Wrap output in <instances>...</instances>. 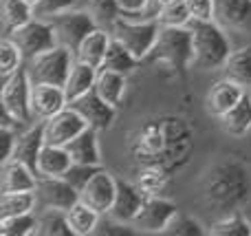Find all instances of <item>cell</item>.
I'll use <instances>...</instances> for the list:
<instances>
[{"mask_svg": "<svg viewBox=\"0 0 251 236\" xmlns=\"http://www.w3.org/2000/svg\"><path fill=\"white\" fill-rule=\"evenodd\" d=\"M128 148L139 166H156L176 175L190 163L194 131L181 115H156L134 128Z\"/></svg>", "mask_w": 251, "mask_h": 236, "instance_id": "cell-1", "label": "cell"}, {"mask_svg": "<svg viewBox=\"0 0 251 236\" xmlns=\"http://www.w3.org/2000/svg\"><path fill=\"white\" fill-rule=\"evenodd\" d=\"M201 201L214 214H231L251 199V170L238 159H221L201 177Z\"/></svg>", "mask_w": 251, "mask_h": 236, "instance_id": "cell-2", "label": "cell"}, {"mask_svg": "<svg viewBox=\"0 0 251 236\" xmlns=\"http://www.w3.org/2000/svg\"><path fill=\"white\" fill-rule=\"evenodd\" d=\"M192 31V69L218 71L231 55V42L225 26L216 20H190Z\"/></svg>", "mask_w": 251, "mask_h": 236, "instance_id": "cell-3", "label": "cell"}, {"mask_svg": "<svg viewBox=\"0 0 251 236\" xmlns=\"http://www.w3.org/2000/svg\"><path fill=\"white\" fill-rule=\"evenodd\" d=\"M146 62L156 64L163 62L176 73L181 82L187 79V71L192 69V31L190 26H161L154 49Z\"/></svg>", "mask_w": 251, "mask_h": 236, "instance_id": "cell-4", "label": "cell"}, {"mask_svg": "<svg viewBox=\"0 0 251 236\" xmlns=\"http://www.w3.org/2000/svg\"><path fill=\"white\" fill-rule=\"evenodd\" d=\"M110 26H113L110 29L113 38L119 40L126 49H130L141 62H146V57L154 49L161 31V22L156 18H148V16L146 18L119 16Z\"/></svg>", "mask_w": 251, "mask_h": 236, "instance_id": "cell-5", "label": "cell"}, {"mask_svg": "<svg viewBox=\"0 0 251 236\" xmlns=\"http://www.w3.org/2000/svg\"><path fill=\"white\" fill-rule=\"evenodd\" d=\"M75 60L73 51L62 44H57L51 51H44L40 55L31 57L29 64V78L33 84H55V86H64L66 79L71 75Z\"/></svg>", "mask_w": 251, "mask_h": 236, "instance_id": "cell-6", "label": "cell"}, {"mask_svg": "<svg viewBox=\"0 0 251 236\" xmlns=\"http://www.w3.org/2000/svg\"><path fill=\"white\" fill-rule=\"evenodd\" d=\"M2 88H0V102H2V110L9 113L11 117H16L18 122L31 126L33 122V110H31V82L29 71L20 69L18 73H13L9 79H4Z\"/></svg>", "mask_w": 251, "mask_h": 236, "instance_id": "cell-7", "label": "cell"}, {"mask_svg": "<svg viewBox=\"0 0 251 236\" xmlns=\"http://www.w3.org/2000/svg\"><path fill=\"white\" fill-rule=\"evenodd\" d=\"M9 38L22 49L26 57H35L44 51H51L57 44V33L55 26H53L51 20H44V18H33L26 25L18 26V29L9 31Z\"/></svg>", "mask_w": 251, "mask_h": 236, "instance_id": "cell-8", "label": "cell"}, {"mask_svg": "<svg viewBox=\"0 0 251 236\" xmlns=\"http://www.w3.org/2000/svg\"><path fill=\"white\" fill-rule=\"evenodd\" d=\"M51 22H53V26H55L57 42H60L62 47L71 49L73 53L79 49L84 38H86L91 31H95L97 25H100L88 9L86 11H84V9H71V11L55 16Z\"/></svg>", "mask_w": 251, "mask_h": 236, "instance_id": "cell-9", "label": "cell"}, {"mask_svg": "<svg viewBox=\"0 0 251 236\" xmlns=\"http://www.w3.org/2000/svg\"><path fill=\"white\" fill-rule=\"evenodd\" d=\"M176 212V203L163 199L161 194L159 197H148L143 208L139 210V214L134 216L132 225L137 228V232L143 234H163Z\"/></svg>", "mask_w": 251, "mask_h": 236, "instance_id": "cell-10", "label": "cell"}, {"mask_svg": "<svg viewBox=\"0 0 251 236\" xmlns=\"http://www.w3.org/2000/svg\"><path fill=\"white\" fill-rule=\"evenodd\" d=\"M88 128L86 119L73 108V106H66L62 108L57 115L49 117L44 122V141L51 146H66Z\"/></svg>", "mask_w": 251, "mask_h": 236, "instance_id": "cell-11", "label": "cell"}, {"mask_svg": "<svg viewBox=\"0 0 251 236\" xmlns=\"http://www.w3.org/2000/svg\"><path fill=\"white\" fill-rule=\"evenodd\" d=\"M35 194L42 208H55L64 212H69L79 201V190L73 188L64 177H38Z\"/></svg>", "mask_w": 251, "mask_h": 236, "instance_id": "cell-12", "label": "cell"}, {"mask_svg": "<svg viewBox=\"0 0 251 236\" xmlns=\"http://www.w3.org/2000/svg\"><path fill=\"white\" fill-rule=\"evenodd\" d=\"M117 181L108 170L101 168L100 172L93 175V179L79 190V201L91 206L100 214H108L110 208L115 203V194H117Z\"/></svg>", "mask_w": 251, "mask_h": 236, "instance_id": "cell-13", "label": "cell"}, {"mask_svg": "<svg viewBox=\"0 0 251 236\" xmlns=\"http://www.w3.org/2000/svg\"><path fill=\"white\" fill-rule=\"evenodd\" d=\"M71 106H73V108L86 119L88 126L95 128V131H108L115 122V115H117V108L110 106L95 88H93L91 93H86V95H82L79 100L71 102Z\"/></svg>", "mask_w": 251, "mask_h": 236, "instance_id": "cell-14", "label": "cell"}, {"mask_svg": "<svg viewBox=\"0 0 251 236\" xmlns=\"http://www.w3.org/2000/svg\"><path fill=\"white\" fill-rule=\"evenodd\" d=\"M66 106H69V97H66L64 86H55V84L31 86V110L38 122H47L49 117L57 115Z\"/></svg>", "mask_w": 251, "mask_h": 236, "instance_id": "cell-15", "label": "cell"}, {"mask_svg": "<svg viewBox=\"0 0 251 236\" xmlns=\"http://www.w3.org/2000/svg\"><path fill=\"white\" fill-rule=\"evenodd\" d=\"M247 88L240 86L234 79H218L216 84H212V88L205 95V113L212 115V117L221 119L225 113H229L236 104L240 102V97L245 95Z\"/></svg>", "mask_w": 251, "mask_h": 236, "instance_id": "cell-16", "label": "cell"}, {"mask_svg": "<svg viewBox=\"0 0 251 236\" xmlns=\"http://www.w3.org/2000/svg\"><path fill=\"white\" fill-rule=\"evenodd\" d=\"M146 194L139 190L137 184H130V181H117V194H115V203L110 208L108 216L124 223H132L134 216L139 214V210L146 203Z\"/></svg>", "mask_w": 251, "mask_h": 236, "instance_id": "cell-17", "label": "cell"}, {"mask_svg": "<svg viewBox=\"0 0 251 236\" xmlns=\"http://www.w3.org/2000/svg\"><path fill=\"white\" fill-rule=\"evenodd\" d=\"M214 20L225 29L251 33V0H216Z\"/></svg>", "mask_w": 251, "mask_h": 236, "instance_id": "cell-18", "label": "cell"}, {"mask_svg": "<svg viewBox=\"0 0 251 236\" xmlns=\"http://www.w3.org/2000/svg\"><path fill=\"white\" fill-rule=\"evenodd\" d=\"M44 144H47V141H44V122H38L35 126H26L25 131L18 135L13 159L38 172V157H40V153H42Z\"/></svg>", "mask_w": 251, "mask_h": 236, "instance_id": "cell-19", "label": "cell"}, {"mask_svg": "<svg viewBox=\"0 0 251 236\" xmlns=\"http://www.w3.org/2000/svg\"><path fill=\"white\" fill-rule=\"evenodd\" d=\"M38 188V172L29 166L16 161H4L0 168V194L2 192H25Z\"/></svg>", "mask_w": 251, "mask_h": 236, "instance_id": "cell-20", "label": "cell"}, {"mask_svg": "<svg viewBox=\"0 0 251 236\" xmlns=\"http://www.w3.org/2000/svg\"><path fill=\"white\" fill-rule=\"evenodd\" d=\"M110 42H113V33L97 26V29L91 31V33L84 38V42L79 44V49L75 51V60L86 62V64L95 66V69H101Z\"/></svg>", "mask_w": 251, "mask_h": 236, "instance_id": "cell-21", "label": "cell"}, {"mask_svg": "<svg viewBox=\"0 0 251 236\" xmlns=\"http://www.w3.org/2000/svg\"><path fill=\"white\" fill-rule=\"evenodd\" d=\"M95 128L88 126L84 132H79L71 144H66V150L71 153L75 163H91V166H101V148L97 139Z\"/></svg>", "mask_w": 251, "mask_h": 236, "instance_id": "cell-22", "label": "cell"}, {"mask_svg": "<svg viewBox=\"0 0 251 236\" xmlns=\"http://www.w3.org/2000/svg\"><path fill=\"white\" fill-rule=\"evenodd\" d=\"M71 166H73V157L66 146L44 144L38 157V177H64Z\"/></svg>", "mask_w": 251, "mask_h": 236, "instance_id": "cell-23", "label": "cell"}, {"mask_svg": "<svg viewBox=\"0 0 251 236\" xmlns=\"http://www.w3.org/2000/svg\"><path fill=\"white\" fill-rule=\"evenodd\" d=\"M97 73H100V69L86 64V62L75 60L69 79H66V84H64V91H66V97H69V104H71V102H75V100H79L82 95H86V93H91L93 88H95Z\"/></svg>", "mask_w": 251, "mask_h": 236, "instance_id": "cell-24", "label": "cell"}, {"mask_svg": "<svg viewBox=\"0 0 251 236\" xmlns=\"http://www.w3.org/2000/svg\"><path fill=\"white\" fill-rule=\"evenodd\" d=\"M221 126L227 135L236 137H245L251 131V93L245 91V95L240 97V102L221 117Z\"/></svg>", "mask_w": 251, "mask_h": 236, "instance_id": "cell-25", "label": "cell"}, {"mask_svg": "<svg viewBox=\"0 0 251 236\" xmlns=\"http://www.w3.org/2000/svg\"><path fill=\"white\" fill-rule=\"evenodd\" d=\"M128 75L117 73V71H110V69H100L97 73V82H95V91L108 102L110 106L119 108L124 102L126 95V88H128Z\"/></svg>", "mask_w": 251, "mask_h": 236, "instance_id": "cell-26", "label": "cell"}, {"mask_svg": "<svg viewBox=\"0 0 251 236\" xmlns=\"http://www.w3.org/2000/svg\"><path fill=\"white\" fill-rule=\"evenodd\" d=\"M223 75L227 79H234L240 86L251 88V47H243L238 51H231L223 66Z\"/></svg>", "mask_w": 251, "mask_h": 236, "instance_id": "cell-27", "label": "cell"}, {"mask_svg": "<svg viewBox=\"0 0 251 236\" xmlns=\"http://www.w3.org/2000/svg\"><path fill=\"white\" fill-rule=\"evenodd\" d=\"M69 225L73 230V236H88V234H95L97 225L101 221V214L97 210H93L91 206H86L84 201H77L69 212Z\"/></svg>", "mask_w": 251, "mask_h": 236, "instance_id": "cell-28", "label": "cell"}, {"mask_svg": "<svg viewBox=\"0 0 251 236\" xmlns=\"http://www.w3.org/2000/svg\"><path fill=\"white\" fill-rule=\"evenodd\" d=\"M40 236H73V230L69 225V216L64 210H55V208H44L38 214V223H35V232Z\"/></svg>", "mask_w": 251, "mask_h": 236, "instance_id": "cell-29", "label": "cell"}, {"mask_svg": "<svg viewBox=\"0 0 251 236\" xmlns=\"http://www.w3.org/2000/svg\"><path fill=\"white\" fill-rule=\"evenodd\" d=\"M38 206V194L35 190H25V192H2L0 194V219L16 214H29L35 212Z\"/></svg>", "mask_w": 251, "mask_h": 236, "instance_id": "cell-30", "label": "cell"}, {"mask_svg": "<svg viewBox=\"0 0 251 236\" xmlns=\"http://www.w3.org/2000/svg\"><path fill=\"white\" fill-rule=\"evenodd\" d=\"M141 64L137 55H134L130 49H126L119 40L113 38L108 47V53H106V60L101 64V69H110V71H117V73H124V75H130L132 71H137V66Z\"/></svg>", "mask_w": 251, "mask_h": 236, "instance_id": "cell-31", "label": "cell"}, {"mask_svg": "<svg viewBox=\"0 0 251 236\" xmlns=\"http://www.w3.org/2000/svg\"><path fill=\"white\" fill-rule=\"evenodd\" d=\"M170 177H172V175H170V172H165L163 168L139 166L134 184L139 185V190H141L146 197H159V194L165 190V185H168Z\"/></svg>", "mask_w": 251, "mask_h": 236, "instance_id": "cell-32", "label": "cell"}, {"mask_svg": "<svg viewBox=\"0 0 251 236\" xmlns=\"http://www.w3.org/2000/svg\"><path fill=\"white\" fill-rule=\"evenodd\" d=\"M0 2H2V22L9 31L35 18V7L29 0H0Z\"/></svg>", "mask_w": 251, "mask_h": 236, "instance_id": "cell-33", "label": "cell"}, {"mask_svg": "<svg viewBox=\"0 0 251 236\" xmlns=\"http://www.w3.org/2000/svg\"><path fill=\"white\" fill-rule=\"evenodd\" d=\"M214 236H251V221L243 214V210L225 214L209 228Z\"/></svg>", "mask_w": 251, "mask_h": 236, "instance_id": "cell-34", "label": "cell"}, {"mask_svg": "<svg viewBox=\"0 0 251 236\" xmlns=\"http://www.w3.org/2000/svg\"><path fill=\"white\" fill-rule=\"evenodd\" d=\"M22 57L25 53L11 38L0 40V82L9 79L13 73L22 69Z\"/></svg>", "mask_w": 251, "mask_h": 236, "instance_id": "cell-35", "label": "cell"}, {"mask_svg": "<svg viewBox=\"0 0 251 236\" xmlns=\"http://www.w3.org/2000/svg\"><path fill=\"white\" fill-rule=\"evenodd\" d=\"M35 223H38L35 212L4 216V219H0V234L2 236H29L35 232Z\"/></svg>", "mask_w": 251, "mask_h": 236, "instance_id": "cell-36", "label": "cell"}, {"mask_svg": "<svg viewBox=\"0 0 251 236\" xmlns=\"http://www.w3.org/2000/svg\"><path fill=\"white\" fill-rule=\"evenodd\" d=\"M163 234L165 236H203V234H209V230H205L203 223L199 219H194V216L176 212Z\"/></svg>", "mask_w": 251, "mask_h": 236, "instance_id": "cell-37", "label": "cell"}, {"mask_svg": "<svg viewBox=\"0 0 251 236\" xmlns=\"http://www.w3.org/2000/svg\"><path fill=\"white\" fill-rule=\"evenodd\" d=\"M156 20L161 22V26H187L192 20V13L185 0H174L161 9Z\"/></svg>", "mask_w": 251, "mask_h": 236, "instance_id": "cell-38", "label": "cell"}, {"mask_svg": "<svg viewBox=\"0 0 251 236\" xmlns=\"http://www.w3.org/2000/svg\"><path fill=\"white\" fill-rule=\"evenodd\" d=\"M86 9L95 16L97 22H108V25H113L119 18L117 0H86Z\"/></svg>", "mask_w": 251, "mask_h": 236, "instance_id": "cell-39", "label": "cell"}, {"mask_svg": "<svg viewBox=\"0 0 251 236\" xmlns=\"http://www.w3.org/2000/svg\"><path fill=\"white\" fill-rule=\"evenodd\" d=\"M77 0H40L35 4V18H44V20H53L60 13H66L75 9Z\"/></svg>", "mask_w": 251, "mask_h": 236, "instance_id": "cell-40", "label": "cell"}, {"mask_svg": "<svg viewBox=\"0 0 251 236\" xmlns=\"http://www.w3.org/2000/svg\"><path fill=\"white\" fill-rule=\"evenodd\" d=\"M100 170H101V166H91V163H75L73 161V166L66 170L64 179L69 181L73 188L82 190L84 185L93 179V175H95V172H100Z\"/></svg>", "mask_w": 251, "mask_h": 236, "instance_id": "cell-41", "label": "cell"}, {"mask_svg": "<svg viewBox=\"0 0 251 236\" xmlns=\"http://www.w3.org/2000/svg\"><path fill=\"white\" fill-rule=\"evenodd\" d=\"M95 234L100 236H132L137 234V228L132 223H124V221H117L113 216H108L106 221H100Z\"/></svg>", "mask_w": 251, "mask_h": 236, "instance_id": "cell-42", "label": "cell"}, {"mask_svg": "<svg viewBox=\"0 0 251 236\" xmlns=\"http://www.w3.org/2000/svg\"><path fill=\"white\" fill-rule=\"evenodd\" d=\"M190 7L192 20H214L216 16V0H185Z\"/></svg>", "mask_w": 251, "mask_h": 236, "instance_id": "cell-43", "label": "cell"}, {"mask_svg": "<svg viewBox=\"0 0 251 236\" xmlns=\"http://www.w3.org/2000/svg\"><path fill=\"white\" fill-rule=\"evenodd\" d=\"M22 131L13 126H2L0 124V139H2V163L4 161H11L13 153H16V144H18V135Z\"/></svg>", "mask_w": 251, "mask_h": 236, "instance_id": "cell-44", "label": "cell"}, {"mask_svg": "<svg viewBox=\"0 0 251 236\" xmlns=\"http://www.w3.org/2000/svg\"><path fill=\"white\" fill-rule=\"evenodd\" d=\"M117 7H119V16L141 18V16H148L150 0H117Z\"/></svg>", "mask_w": 251, "mask_h": 236, "instance_id": "cell-45", "label": "cell"}, {"mask_svg": "<svg viewBox=\"0 0 251 236\" xmlns=\"http://www.w3.org/2000/svg\"><path fill=\"white\" fill-rule=\"evenodd\" d=\"M174 2V0H150V9H148V16L150 18H156L159 16V11L165 7V4Z\"/></svg>", "mask_w": 251, "mask_h": 236, "instance_id": "cell-46", "label": "cell"}, {"mask_svg": "<svg viewBox=\"0 0 251 236\" xmlns=\"http://www.w3.org/2000/svg\"><path fill=\"white\" fill-rule=\"evenodd\" d=\"M29 2H31V4H33V7H35V4H38V2H40V0H29Z\"/></svg>", "mask_w": 251, "mask_h": 236, "instance_id": "cell-47", "label": "cell"}]
</instances>
